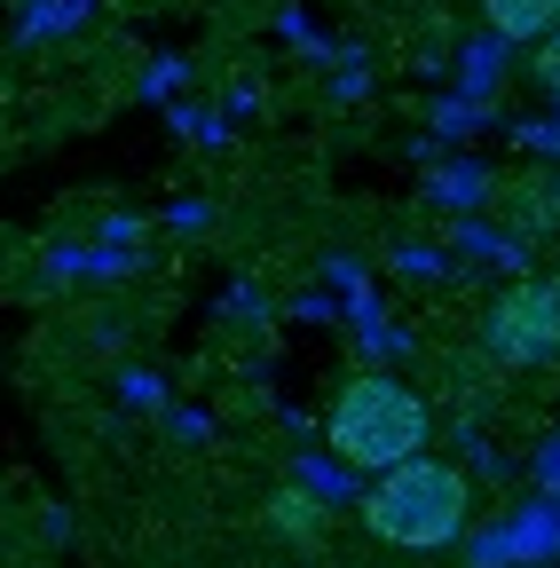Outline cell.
<instances>
[{
	"label": "cell",
	"mask_w": 560,
	"mask_h": 568,
	"mask_svg": "<svg viewBox=\"0 0 560 568\" xmlns=\"http://www.w3.org/2000/svg\"><path fill=\"white\" fill-rule=\"evenodd\" d=\"M324 450L356 474H395L435 450V403L395 372H347L324 410Z\"/></svg>",
	"instance_id": "6da1fadb"
},
{
	"label": "cell",
	"mask_w": 560,
	"mask_h": 568,
	"mask_svg": "<svg viewBox=\"0 0 560 568\" xmlns=\"http://www.w3.org/2000/svg\"><path fill=\"white\" fill-rule=\"evenodd\" d=\"M356 521H364L387 552H442V545H458L466 521H474V481H466V466H450V458L427 450V458L379 474V481L356 497Z\"/></svg>",
	"instance_id": "7a4b0ae2"
},
{
	"label": "cell",
	"mask_w": 560,
	"mask_h": 568,
	"mask_svg": "<svg viewBox=\"0 0 560 568\" xmlns=\"http://www.w3.org/2000/svg\"><path fill=\"white\" fill-rule=\"evenodd\" d=\"M481 347H489V364H506V372H537V364H560V284L552 276H513L489 293L481 308Z\"/></svg>",
	"instance_id": "3957f363"
},
{
	"label": "cell",
	"mask_w": 560,
	"mask_h": 568,
	"mask_svg": "<svg viewBox=\"0 0 560 568\" xmlns=\"http://www.w3.org/2000/svg\"><path fill=\"white\" fill-rule=\"evenodd\" d=\"M560 560V497H521L466 537V568H552Z\"/></svg>",
	"instance_id": "277c9868"
},
{
	"label": "cell",
	"mask_w": 560,
	"mask_h": 568,
	"mask_svg": "<svg viewBox=\"0 0 560 568\" xmlns=\"http://www.w3.org/2000/svg\"><path fill=\"white\" fill-rule=\"evenodd\" d=\"M498 213H506V237L513 245L552 237L560 230V174H513V182H498Z\"/></svg>",
	"instance_id": "5b68a950"
},
{
	"label": "cell",
	"mask_w": 560,
	"mask_h": 568,
	"mask_svg": "<svg viewBox=\"0 0 560 568\" xmlns=\"http://www.w3.org/2000/svg\"><path fill=\"white\" fill-rule=\"evenodd\" d=\"M261 529L285 537V545H324V537H332V506H316L301 481H276V489L261 497Z\"/></svg>",
	"instance_id": "8992f818"
},
{
	"label": "cell",
	"mask_w": 560,
	"mask_h": 568,
	"mask_svg": "<svg viewBox=\"0 0 560 568\" xmlns=\"http://www.w3.org/2000/svg\"><path fill=\"white\" fill-rule=\"evenodd\" d=\"M481 9V32L498 48H537L560 32V0H474Z\"/></svg>",
	"instance_id": "52a82bcc"
},
{
	"label": "cell",
	"mask_w": 560,
	"mask_h": 568,
	"mask_svg": "<svg viewBox=\"0 0 560 568\" xmlns=\"http://www.w3.org/2000/svg\"><path fill=\"white\" fill-rule=\"evenodd\" d=\"M285 481H301V489L316 497V506H332V514L347 506V497H364L356 481H347V466H339L332 450H308V458H293V466H285Z\"/></svg>",
	"instance_id": "ba28073f"
},
{
	"label": "cell",
	"mask_w": 560,
	"mask_h": 568,
	"mask_svg": "<svg viewBox=\"0 0 560 568\" xmlns=\"http://www.w3.org/2000/svg\"><path fill=\"white\" fill-rule=\"evenodd\" d=\"M498 55H506V48L489 40V32H481V48H466V55H458V71H466V88H474V103H481L489 88H498Z\"/></svg>",
	"instance_id": "9c48e42d"
},
{
	"label": "cell",
	"mask_w": 560,
	"mask_h": 568,
	"mask_svg": "<svg viewBox=\"0 0 560 568\" xmlns=\"http://www.w3.org/2000/svg\"><path fill=\"white\" fill-rule=\"evenodd\" d=\"M529 80H537V88H544V95H552V103H560V32H552V40H537V48H529Z\"/></svg>",
	"instance_id": "30bf717a"
},
{
	"label": "cell",
	"mask_w": 560,
	"mask_h": 568,
	"mask_svg": "<svg viewBox=\"0 0 560 568\" xmlns=\"http://www.w3.org/2000/svg\"><path fill=\"white\" fill-rule=\"evenodd\" d=\"M529 474H537V497H560V435H552V443H537Z\"/></svg>",
	"instance_id": "8fae6325"
},
{
	"label": "cell",
	"mask_w": 560,
	"mask_h": 568,
	"mask_svg": "<svg viewBox=\"0 0 560 568\" xmlns=\"http://www.w3.org/2000/svg\"><path fill=\"white\" fill-rule=\"evenodd\" d=\"M435 190H442V197H458V205H466V197H489V182H481V174H458V166H442V174H435Z\"/></svg>",
	"instance_id": "7c38bea8"
},
{
	"label": "cell",
	"mask_w": 560,
	"mask_h": 568,
	"mask_svg": "<svg viewBox=\"0 0 560 568\" xmlns=\"http://www.w3.org/2000/svg\"><path fill=\"white\" fill-rule=\"evenodd\" d=\"M552 284H560V268H552Z\"/></svg>",
	"instance_id": "4fadbf2b"
}]
</instances>
